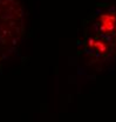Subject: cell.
Listing matches in <instances>:
<instances>
[{
    "label": "cell",
    "mask_w": 116,
    "mask_h": 122,
    "mask_svg": "<svg viewBox=\"0 0 116 122\" xmlns=\"http://www.w3.org/2000/svg\"><path fill=\"white\" fill-rule=\"evenodd\" d=\"M101 21H102V30H111L115 26V21L116 18L114 15L110 14H104L101 16Z\"/></svg>",
    "instance_id": "cell-1"
}]
</instances>
